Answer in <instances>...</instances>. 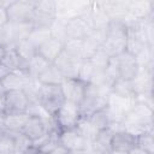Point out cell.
I'll return each mask as SVG.
<instances>
[{
    "instance_id": "obj_3",
    "label": "cell",
    "mask_w": 154,
    "mask_h": 154,
    "mask_svg": "<svg viewBox=\"0 0 154 154\" xmlns=\"http://www.w3.org/2000/svg\"><path fill=\"white\" fill-rule=\"evenodd\" d=\"M81 119H82V113L79 105L66 100L63 102L60 108L53 116V120L55 123V126L59 129V131L75 129Z\"/></svg>"
},
{
    "instance_id": "obj_4",
    "label": "cell",
    "mask_w": 154,
    "mask_h": 154,
    "mask_svg": "<svg viewBox=\"0 0 154 154\" xmlns=\"http://www.w3.org/2000/svg\"><path fill=\"white\" fill-rule=\"evenodd\" d=\"M65 101L60 85H41L37 94V102L40 106L53 117Z\"/></svg>"
},
{
    "instance_id": "obj_27",
    "label": "cell",
    "mask_w": 154,
    "mask_h": 154,
    "mask_svg": "<svg viewBox=\"0 0 154 154\" xmlns=\"http://www.w3.org/2000/svg\"><path fill=\"white\" fill-rule=\"evenodd\" d=\"M94 66L93 64L90 63V60L85 59V60H82L81 64H79V67H78V73H77V79L81 81L82 83L87 84V83H90L91 81V77L94 75Z\"/></svg>"
},
{
    "instance_id": "obj_1",
    "label": "cell",
    "mask_w": 154,
    "mask_h": 154,
    "mask_svg": "<svg viewBox=\"0 0 154 154\" xmlns=\"http://www.w3.org/2000/svg\"><path fill=\"white\" fill-rule=\"evenodd\" d=\"M128 25L123 20H111L107 29L105 41L101 49L111 58H116L126 51Z\"/></svg>"
},
{
    "instance_id": "obj_2",
    "label": "cell",
    "mask_w": 154,
    "mask_h": 154,
    "mask_svg": "<svg viewBox=\"0 0 154 154\" xmlns=\"http://www.w3.org/2000/svg\"><path fill=\"white\" fill-rule=\"evenodd\" d=\"M111 93V88L106 85H95L91 83H87L84 87V95L79 103L81 113L83 118H87L89 114L95 111L102 109L107 105V100Z\"/></svg>"
},
{
    "instance_id": "obj_8",
    "label": "cell",
    "mask_w": 154,
    "mask_h": 154,
    "mask_svg": "<svg viewBox=\"0 0 154 154\" xmlns=\"http://www.w3.org/2000/svg\"><path fill=\"white\" fill-rule=\"evenodd\" d=\"M88 13L83 16H76L66 20V40H83L93 31Z\"/></svg>"
},
{
    "instance_id": "obj_31",
    "label": "cell",
    "mask_w": 154,
    "mask_h": 154,
    "mask_svg": "<svg viewBox=\"0 0 154 154\" xmlns=\"http://www.w3.org/2000/svg\"><path fill=\"white\" fill-rule=\"evenodd\" d=\"M88 60H90V63L93 64V66H94L95 70L103 71V70L107 67V65H108V63H109V60H111V57H109L106 52H103V51L100 48V49H99L97 52H95Z\"/></svg>"
},
{
    "instance_id": "obj_26",
    "label": "cell",
    "mask_w": 154,
    "mask_h": 154,
    "mask_svg": "<svg viewBox=\"0 0 154 154\" xmlns=\"http://www.w3.org/2000/svg\"><path fill=\"white\" fill-rule=\"evenodd\" d=\"M49 31H51V37L57 38L61 42H65L66 41V20L55 18V20L49 26Z\"/></svg>"
},
{
    "instance_id": "obj_12",
    "label": "cell",
    "mask_w": 154,
    "mask_h": 154,
    "mask_svg": "<svg viewBox=\"0 0 154 154\" xmlns=\"http://www.w3.org/2000/svg\"><path fill=\"white\" fill-rule=\"evenodd\" d=\"M81 61L82 60H79V59L71 58L63 51V53L55 59V61L53 64L58 67V70L61 72V75L64 76L65 79H71V78H77L78 67H79Z\"/></svg>"
},
{
    "instance_id": "obj_24",
    "label": "cell",
    "mask_w": 154,
    "mask_h": 154,
    "mask_svg": "<svg viewBox=\"0 0 154 154\" xmlns=\"http://www.w3.org/2000/svg\"><path fill=\"white\" fill-rule=\"evenodd\" d=\"M76 129H77V131H78L90 144L94 142V140H95V137H96V135H97V132H99V130H97L87 118H83V117H82V119L79 120V123L77 124Z\"/></svg>"
},
{
    "instance_id": "obj_20",
    "label": "cell",
    "mask_w": 154,
    "mask_h": 154,
    "mask_svg": "<svg viewBox=\"0 0 154 154\" xmlns=\"http://www.w3.org/2000/svg\"><path fill=\"white\" fill-rule=\"evenodd\" d=\"M10 25V30H11V36L13 40V43L20 41V40H25L29 37L31 30L34 29L32 23H17V24H12L8 23Z\"/></svg>"
},
{
    "instance_id": "obj_47",
    "label": "cell",
    "mask_w": 154,
    "mask_h": 154,
    "mask_svg": "<svg viewBox=\"0 0 154 154\" xmlns=\"http://www.w3.org/2000/svg\"><path fill=\"white\" fill-rule=\"evenodd\" d=\"M0 154H4V153H0Z\"/></svg>"
},
{
    "instance_id": "obj_17",
    "label": "cell",
    "mask_w": 154,
    "mask_h": 154,
    "mask_svg": "<svg viewBox=\"0 0 154 154\" xmlns=\"http://www.w3.org/2000/svg\"><path fill=\"white\" fill-rule=\"evenodd\" d=\"M28 113H6L5 116V130L10 132H19L28 120Z\"/></svg>"
},
{
    "instance_id": "obj_45",
    "label": "cell",
    "mask_w": 154,
    "mask_h": 154,
    "mask_svg": "<svg viewBox=\"0 0 154 154\" xmlns=\"http://www.w3.org/2000/svg\"><path fill=\"white\" fill-rule=\"evenodd\" d=\"M69 154H88V149L87 150H82V152H75V153H69Z\"/></svg>"
},
{
    "instance_id": "obj_37",
    "label": "cell",
    "mask_w": 154,
    "mask_h": 154,
    "mask_svg": "<svg viewBox=\"0 0 154 154\" xmlns=\"http://www.w3.org/2000/svg\"><path fill=\"white\" fill-rule=\"evenodd\" d=\"M12 72V70L5 64V63H0V81H2L5 77H7L10 73Z\"/></svg>"
},
{
    "instance_id": "obj_10",
    "label": "cell",
    "mask_w": 154,
    "mask_h": 154,
    "mask_svg": "<svg viewBox=\"0 0 154 154\" xmlns=\"http://www.w3.org/2000/svg\"><path fill=\"white\" fill-rule=\"evenodd\" d=\"M117 65H118V71H119V77L126 81H132L140 67L137 65V61L135 59V55L129 53L128 51L123 52L118 57H116Z\"/></svg>"
},
{
    "instance_id": "obj_28",
    "label": "cell",
    "mask_w": 154,
    "mask_h": 154,
    "mask_svg": "<svg viewBox=\"0 0 154 154\" xmlns=\"http://www.w3.org/2000/svg\"><path fill=\"white\" fill-rule=\"evenodd\" d=\"M113 131L107 128V129H103V130H99L93 144L100 147V148H103L106 150H112L111 149V141H112V137H113Z\"/></svg>"
},
{
    "instance_id": "obj_38",
    "label": "cell",
    "mask_w": 154,
    "mask_h": 154,
    "mask_svg": "<svg viewBox=\"0 0 154 154\" xmlns=\"http://www.w3.org/2000/svg\"><path fill=\"white\" fill-rule=\"evenodd\" d=\"M5 95H6V89L0 81V111H5Z\"/></svg>"
},
{
    "instance_id": "obj_42",
    "label": "cell",
    "mask_w": 154,
    "mask_h": 154,
    "mask_svg": "<svg viewBox=\"0 0 154 154\" xmlns=\"http://www.w3.org/2000/svg\"><path fill=\"white\" fill-rule=\"evenodd\" d=\"M6 53H7V48L4 47V46H0V63L4 60V58L6 57Z\"/></svg>"
},
{
    "instance_id": "obj_15",
    "label": "cell",
    "mask_w": 154,
    "mask_h": 154,
    "mask_svg": "<svg viewBox=\"0 0 154 154\" xmlns=\"http://www.w3.org/2000/svg\"><path fill=\"white\" fill-rule=\"evenodd\" d=\"M30 79L31 77L26 71H12L1 82L6 91H8V90H23V88L29 83Z\"/></svg>"
},
{
    "instance_id": "obj_14",
    "label": "cell",
    "mask_w": 154,
    "mask_h": 154,
    "mask_svg": "<svg viewBox=\"0 0 154 154\" xmlns=\"http://www.w3.org/2000/svg\"><path fill=\"white\" fill-rule=\"evenodd\" d=\"M134 147H136V137L124 130L117 131L113 134L111 141V149L112 150H120V152H130Z\"/></svg>"
},
{
    "instance_id": "obj_6",
    "label": "cell",
    "mask_w": 154,
    "mask_h": 154,
    "mask_svg": "<svg viewBox=\"0 0 154 154\" xmlns=\"http://www.w3.org/2000/svg\"><path fill=\"white\" fill-rule=\"evenodd\" d=\"M135 103H136V99H125L114 95L113 93H109L106 109L109 114L112 123H120L123 118L126 116V113L134 107Z\"/></svg>"
},
{
    "instance_id": "obj_30",
    "label": "cell",
    "mask_w": 154,
    "mask_h": 154,
    "mask_svg": "<svg viewBox=\"0 0 154 154\" xmlns=\"http://www.w3.org/2000/svg\"><path fill=\"white\" fill-rule=\"evenodd\" d=\"M0 153L14 154V135L10 131L0 132Z\"/></svg>"
},
{
    "instance_id": "obj_44",
    "label": "cell",
    "mask_w": 154,
    "mask_h": 154,
    "mask_svg": "<svg viewBox=\"0 0 154 154\" xmlns=\"http://www.w3.org/2000/svg\"><path fill=\"white\" fill-rule=\"evenodd\" d=\"M111 154H129V152H120V150H111Z\"/></svg>"
},
{
    "instance_id": "obj_18",
    "label": "cell",
    "mask_w": 154,
    "mask_h": 154,
    "mask_svg": "<svg viewBox=\"0 0 154 154\" xmlns=\"http://www.w3.org/2000/svg\"><path fill=\"white\" fill-rule=\"evenodd\" d=\"M111 93H113L114 95H118L120 97H125V99H135V96H136L132 82L123 79L120 77L111 85Z\"/></svg>"
},
{
    "instance_id": "obj_21",
    "label": "cell",
    "mask_w": 154,
    "mask_h": 154,
    "mask_svg": "<svg viewBox=\"0 0 154 154\" xmlns=\"http://www.w3.org/2000/svg\"><path fill=\"white\" fill-rule=\"evenodd\" d=\"M13 49L16 51V53L24 60L29 61L35 54H37V48L28 40H20L18 42H16L13 45Z\"/></svg>"
},
{
    "instance_id": "obj_13",
    "label": "cell",
    "mask_w": 154,
    "mask_h": 154,
    "mask_svg": "<svg viewBox=\"0 0 154 154\" xmlns=\"http://www.w3.org/2000/svg\"><path fill=\"white\" fill-rule=\"evenodd\" d=\"M63 51H64V42L53 37L48 38L45 43H42L37 48V53L51 64L55 61V59L63 53Z\"/></svg>"
},
{
    "instance_id": "obj_25",
    "label": "cell",
    "mask_w": 154,
    "mask_h": 154,
    "mask_svg": "<svg viewBox=\"0 0 154 154\" xmlns=\"http://www.w3.org/2000/svg\"><path fill=\"white\" fill-rule=\"evenodd\" d=\"M48 38H51V31L49 28H34L28 37V40L38 48L42 43H45Z\"/></svg>"
},
{
    "instance_id": "obj_40",
    "label": "cell",
    "mask_w": 154,
    "mask_h": 154,
    "mask_svg": "<svg viewBox=\"0 0 154 154\" xmlns=\"http://www.w3.org/2000/svg\"><path fill=\"white\" fill-rule=\"evenodd\" d=\"M5 116H6L5 111H0V130L1 131H5V126H4V124H5Z\"/></svg>"
},
{
    "instance_id": "obj_16",
    "label": "cell",
    "mask_w": 154,
    "mask_h": 154,
    "mask_svg": "<svg viewBox=\"0 0 154 154\" xmlns=\"http://www.w3.org/2000/svg\"><path fill=\"white\" fill-rule=\"evenodd\" d=\"M64 79V76L54 64H51L36 77V81L41 85H60Z\"/></svg>"
},
{
    "instance_id": "obj_32",
    "label": "cell",
    "mask_w": 154,
    "mask_h": 154,
    "mask_svg": "<svg viewBox=\"0 0 154 154\" xmlns=\"http://www.w3.org/2000/svg\"><path fill=\"white\" fill-rule=\"evenodd\" d=\"M135 59L137 61L138 67H147L153 65V47H144L137 54H135Z\"/></svg>"
},
{
    "instance_id": "obj_39",
    "label": "cell",
    "mask_w": 154,
    "mask_h": 154,
    "mask_svg": "<svg viewBox=\"0 0 154 154\" xmlns=\"http://www.w3.org/2000/svg\"><path fill=\"white\" fill-rule=\"evenodd\" d=\"M69 153H70L69 150H66L64 147H61V146L59 144V146H58V147H57V148H55L51 154H69Z\"/></svg>"
},
{
    "instance_id": "obj_34",
    "label": "cell",
    "mask_w": 154,
    "mask_h": 154,
    "mask_svg": "<svg viewBox=\"0 0 154 154\" xmlns=\"http://www.w3.org/2000/svg\"><path fill=\"white\" fill-rule=\"evenodd\" d=\"M35 11L57 16V1H52V0L35 1Z\"/></svg>"
},
{
    "instance_id": "obj_46",
    "label": "cell",
    "mask_w": 154,
    "mask_h": 154,
    "mask_svg": "<svg viewBox=\"0 0 154 154\" xmlns=\"http://www.w3.org/2000/svg\"><path fill=\"white\" fill-rule=\"evenodd\" d=\"M0 132H2V131H1V130H0Z\"/></svg>"
},
{
    "instance_id": "obj_43",
    "label": "cell",
    "mask_w": 154,
    "mask_h": 154,
    "mask_svg": "<svg viewBox=\"0 0 154 154\" xmlns=\"http://www.w3.org/2000/svg\"><path fill=\"white\" fill-rule=\"evenodd\" d=\"M24 154H40V153H38V150H37L35 147H32V144H31V146L24 152Z\"/></svg>"
},
{
    "instance_id": "obj_36",
    "label": "cell",
    "mask_w": 154,
    "mask_h": 154,
    "mask_svg": "<svg viewBox=\"0 0 154 154\" xmlns=\"http://www.w3.org/2000/svg\"><path fill=\"white\" fill-rule=\"evenodd\" d=\"M5 6H6V2H0V28L5 26L8 23V18H7Z\"/></svg>"
},
{
    "instance_id": "obj_11",
    "label": "cell",
    "mask_w": 154,
    "mask_h": 154,
    "mask_svg": "<svg viewBox=\"0 0 154 154\" xmlns=\"http://www.w3.org/2000/svg\"><path fill=\"white\" fill-rule=\"evenodd\" d=\"M84 87H85V84L82 83L81 81H78L77 78L64 79V82L60 84V89L64 95V99L66 101H71L77 105H79L83 99Z\"/></svg>"
},
{
    "instance_id": "obj_7",
    "label": "cell",
    "mask_w": 154,
    "mask_h": 154,
    "mask_svg": "<svg viewBox=\"0 0 154 154\" xmlns=\"http://www.w3.org/2000/svg\"><path fill=\"white\" fill-rule=\"evenodd\" d=\"M58 140H59V144L71 153L87 150L90 146V143L77 131L76 128L60 130L58 135Z\"/></svg>"
},
{
    "instance_id": "obj_35",
    "label": "cell",
    "mask_w": 154,
    "mask_h": 154,
    "mask_svg": "<svg viewBox=\"0 0 154 154\" xmlns=\"http://www.w3.org/2000/svg\"><path fill=\"white\" fill-rule=\"evenodd\" d=\"M14 135V154H24V152L31 146V141H29L20 131L13 132Z\"/></svg>"
},
{
    "instance_id": "obj_41",
    "label": "cell",
    "mask_w": 154,
    "mask_h": 154,
    "mask_svg": "<svg viewBox=\"0 0 154 154\" xmlns=\"http://www.w3.org/2000/svg\"><path fill=\"white\" fill-rule=\"evenodd\" d=\"M129 154H148V153H147V152H144L143 149H141L140 147H137V146H136V147H134V148L129 152Z\"/></svg>"
},
{
    "instance_id": "obj_23",
    "label": "cell",
    "mask_w": 154,
    "mask_h": 154,
    "mask_svg": "<svg viewBox=\"0 0 154 154\" xmlns=\"http://www.w3.org/2000/svg\"><path fill=\"white\" fill-rule=\"evenodd\" d=\"M64 53L71 58L83 60V40L67 38L64 42Z\"/></svg>"
},
{
    "instance_id": "obj_33",
    "label": "cell",
    "mask_w": 154,
    "mask_h": 154,
    "mask_svg": "<svg viewBox=\"0 0 154 154\" xmlns=\"http://www.w3.org/2000/svg\"><path fill=\"white\" fill-rule=\"evenodd\" d=\"M105 78H106V84L111 88V85L119 78V71H118V65L116 58H111L107 67L103 70Z\"/></svg>"
},
{
    "instance_id": "obj_29",
    "label": "cell",
    "mask_w": 154,
    "mask_h": 154,
    "mask_svg": "<svg viewBox=\"0 0 154 154\" xmlns=\"http://www.w3.org/2000/svg\"><path fill=\"white\" fill-rule=\"evenodd\" d=\"M136 146L147 152L148 154H154V136L153 131H147L136 137Z\"/></svg>"
},
{
    "instance_id": "obj_22",
    "label": "cell",
    "mask_w": 154,
    "mask_h": 154,
    "mask_svg": "<svg viewBox=\"0 0 154 154\" xmlns=\"http://www.w3.org/2000/svg\"><path fill=\"white\" fill-rule=\"evenodd\" d=\"M51 63H48L43 57H41L38 53L35 54L29 61H28V73L31 78H36L46 67H48Z\"/></svg>"
},
{
    "instance_id": "obj_9",
    "label": "cell",
    "mask_w": 154,
    "mask_h": 154,
    "mask_svg": "<svg viewBox=\"0 0 154 154\" xmlns=\"http://www.w3.org/2000/svg\"><path fill=\"white\" fill-rule=\"evenodd\" d=\"M29 99L23 90H8L5 95V113H26Z\"/></svg>"
},
{
    "instance_id": "obj_19",
    "label": "cell",
    "mask_w": 154,
    "mask_h": 154,
    "mask_svg": "<svg viewBox=\"0 0 154 154\" xmlns=\"http://www.w3.org/2000/svg\"><path fill=\"white\" fill-rule=\"evenodd\" d=\"M87 119L97 129V130H103V129H107L109 128V125L112 124V120L109 118V114L105 108L102 109H99V111H95L94 113L89 114L87 117Z\"/></svg>"
},
{
    "instance_id": "obj_5",
    "label": "cell",
    "mask_w": 154,
    "mask_h": 154,
    "mask_svg": "<svg viewBox=\"0 0 154 154\" xmlns=\"http://www.w3.org/2000/svg\"><path fill=\"white\" fill-rule=\"evenodd\" d=\"M6 13L8 18V23H30L35 12V1L29 0H19V1H10L6 2Z\"/></svg>"
}]
</instances>
